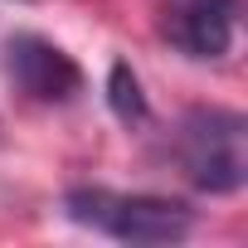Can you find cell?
Here are the masks:
<instances>
[{
	"instance_id": "cell-5",
	"label": "cell",
	"mask_w": 248,
	"mask_h": 248,
	"mask_svg": "<svg viewBox=\"0 0 248 248\" xmlns=\"http://www.w3.org/2000/svg\"><path fill=\"white\" fill-rule=\"evenodd\" d=\"M107 102L122 122H146V93H141V78L132 73V63H112L107 73Z\"/></svg>"
},
{
	"instance_id": "cell-3",
	"label": "cell",
	"mask_w": 248,
	"mask_h": 248,
	"mask_svg": "<svg viewBox=\"0 0 248 248\" xmlns=\"http://www.w3.org/2000/svg\"><path fill=\"white\" fill-rule=\"evenodd\" d=\"M5 68H10L15 88L30 93L34 102H68V97L83 88L78 63H73L59 44H49V39H39V34H15V39L5 44Z\"/></svg>"
},
{
	"instance_id": "cell-1",
	"label": "cell",
	"mask_w": 248,
	"mask_h": 248,
	"mask_svg": "<svg viewBox=\"0 0 248 248\" xmlns=\"http://www.w3.org/2000/svg\"><path fill=\"white\" fill-rule=\"evenodd\" d=\"M180 166L195 190L233 195L248 180V122L224 107H195L180 122Z\"/></svg>"
},
{
	"instance_id": "cell-2",
	"label": "cell",
	"mask_w": 248,
	"mask_h": 248,
	"mask_svg": "<svg viewBox=\"0 0 248 248\" xmlns=\"http://www.w3.org/2000/svg\"><path fill=\"white\" fill-rule=\"evenodd\" d=\"M73 224L112 233L122 243H180L195 214L166 195H112V190H68L63 200Z\"/></svg>"
},
{
	"instance_id": "cell-4",
	"label": "cell",
	"mask_w": 248,
	"mask_h": 248,
	"mask_svg": "<svg viewBox=\"0 0 248 248\" xmlns=\"http://www.w3.org/2000/svg\"><path fill=\"white\" fill-rule=\"evenodd\" d=\"M233 0H185L170 15V39L190 54V59H224L233 44Z\"/></svg>"
}]
</instances>
